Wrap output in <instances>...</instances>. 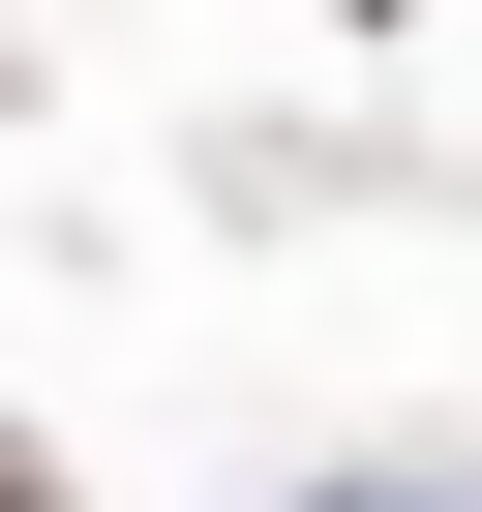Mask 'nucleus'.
Returning <instances> with one entry per match:
<instances>
[{"label":"nucleus","instance_id":"obj_1","mask_svg":"<svg viewBox=\"0 0 482 512\" xmlns=\"http://www.w3.org/2000/svg\"><path fill=\"white\" fill-rule=\"evenodd\" d=\"M0 512H61V482H31V452H0Z\"/></svg>","mask_w":482,"mask_h":512}]
</instances>
